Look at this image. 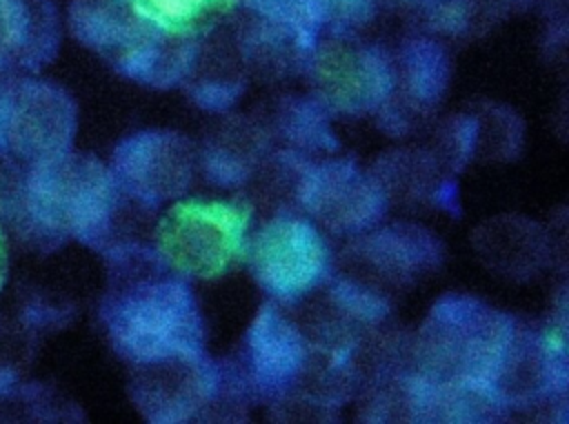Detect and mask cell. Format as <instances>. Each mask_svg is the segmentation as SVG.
Returning <instances> with one entry per match:
<instances>
[{"mask_svg": "<svg viewBox=\"0 0 569 424\" xmlns=\"http://www.w3.org/2000/svg\"><path fill=\"white\" fill-rule=\"evenodd\" d=\"M189 311L187 291L171 282L140 289L122 304L113 320V335L136 357H169L189 349L173 337L178 333L189 340V335H184L193 326L191 320H187Z\"/></svg>", "mask_w": 569, "mask_h": 424, "instance_id": "2", "label": "cell"}, {"mask_svg": "<svg viewBox=\"0 0 569 424\" xmlns=\"http://www.w3.org/2000/svg\"><path fill=\"white\" fill-rule=\"evenodd\" d=\"M247 211L229 202L184 200L158 224V249L182 273L211 277L240 253Z\"/></svg>", "mask_w": 569, "mask_h": 424, "instance_id": "1", "label": "cell"}, {"mask_svg": "<svg viewBox=\"0 0 569 424\" xmlns=\"http://www.w3.org/2000/svg\"><path fill=\"white\" fill-rule=\"evenodd\" d=\"M7 273H9V249H7V238H4V231L0 226V289L7 280Z\"/></svg>", "mask_w": 569, "mask_h": 424, "instance_id": "5", "label": "cell"}, {"mask_svg": "<svg viewBox=\"0 0 569 424\" xmlns=\"http://www.w3.org/2000/svg\"><path fill=\"white\" fill-rule=\"evenodd\" d=\"M327 264L318 233L300 220H278L256 240V275L271 293L291 297L313 286Z\"/></svg>", "mask_w": 569, "mask_h": 424, "instance_id": "3", "label": "cell"}, {"mask_svg": "<svg viewBox=\"0 0 569 424\" xmlns=\"http://www.w3.org/2000/svg\"><path fill=\"white\" fill-rule=\"evenodd\" d=\"M227 0H129L140 22L153 24L167 36H184L209 18Z\"/></svg>", "mask_w": 569, "mask_h": 424, "instance_id": "4", "label": "cell"}]
</instances>
